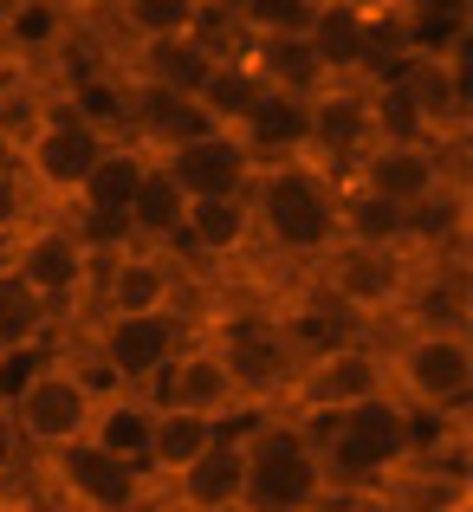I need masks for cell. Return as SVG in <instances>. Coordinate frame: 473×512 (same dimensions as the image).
Returning a JSON list of instances; mask_svg holds the SVG:
<instances>
[{
  "label": "cell",
  "instance_id": "obj_13",
  "mask_svg": "<svg viewBox=\"0 0 473 512\" xmlns=\"http://www.w3.org/2000/svg\"><path fill=\"white\" fill-rule=\"evenodd\" d=\"M150 409H182V415H208V422L234 428V422H253L247 396H240L234 370H227V357L214 350V338L195 325V338L175 350V363L150 383Z\"/></svg>",
  "mask_w": 473,
  "mask_h": 512
},
{
  "label": "cell",
  "instance_id": "obj_17",
  "mask_svg": "<svg viewBox=\"0 0 473 512\" xmlns=\"http://www.w3.org/2000/svg\"><path fill=\"white\" fill-rule=\"evenodd\" d=\"M221 59H227V52H214L208 39L188 26V33H169V39H130V46L117 52V78H130V85H162V91L195 98Z\"/></svg>",
  "mask_w": 473,
  "mask_h": 512
},
{
  "label": "cell",
  "instance_id": "obj_15",
  "mask_svg": "<svg viewBox=\"0 0 473 512\" xmlns=\"http://www.w3.org/2000/svg\"><path fill=\"white\" fill-rule=\"evenodd\" d=\"M91 20L98 13L72 7V0H7L0 7V65L46 78L52 65L72 59V46L91 33Z\"/></svg>",
  "mask_w": 473,
  "mask_h": 512
},
{
  "label": "cell",
  "instance_id": "obj_10",
  "mask_svg": "<svg viewBox=\"0 0 473 512\" xmlns=\"http://www.w3.org/2000/svg\"><path fill=\"white\" fill-rule=\"evenodd\" d=\"M201 331H208L214 350L227 357V370H234L247 409H253V415H273L279 396H286V383H292V370H299V357H292L279 318L260 312V305H240V312L201 318Z\"/></svg>",
  "mask_w": 473,
  "mask_h": 512
},
{
  "label": "cell",
  "instance_id": "obj_24",
  "mask_svg": "<svg viewBox=\"0 0 473 512\" xmlns=\"http://www.w3.org/2000/svg\"><path fill=\"white\" fill-rule=\"evenodd\" d=\"M52 312L33 299V292L13 279V266L0 260V363H13V357H39L52 338Z\"/></svg>",
  "mask_w": 473,
  "mask_h": 512
},
{
  "label": "cell",
  "instance_id": "obj_18",
  "mask_svg": "<svg viewBox=\"0 0 473 512\" xmlns=\"http://www.w3.org/2000/svg\"><path fill=\"white\" fill-rule=\"evenodd\" d=\"M240 428V422H234ZM227 428L221 422H208V415H182V409H156L150 415V441H143V487H156L169 493L175 480L188 474V467H201L214 454V441H221Z\"/></svg>",
  "mask_w": 473,
  "mask_h": 512
},
{
  "label": "cell",
  "instance_id": "obj_9",
  "mask_svg": "<svg viewBox=\"0 0 473 512\" xmlns=\"http://www.w3.org/2000/svg\"><path fill=\"white\" fill-rule=\"evenodd\" d=\"M0 260H7L13 279L52 312V325H65V318H78V312L91 318V279H98V260L78 247V234L65 227V214H39Z\"/></svg>",
  "mask_w": 473,
  "mask_h": 512
},
{
  "label": "cell",
  "instance_id": "obj_2",
  "mask_svg": "<svg viewBox=\"0 0 473 512\" xmlns=\"http://www.w3.org/2000/svg\"><path fill=\"white\" fill-rule=\"evenodd\" d=\"M337 175L318 156L299 163H266L253 175V234L292 266H318L337 247Z\"/></svg>",
  "mask_w": 473,
  "mask_h": 512
},
{
  "label": "cell",
  "instance_id": "obj_21",
  "mask_svg": "<svg viewBox=\"0 0 473 512\" xmlns=\"http://www.w3.org/2000/svg\"><path fill=\"white\" fill-rule=\"evenodd\" d=\"M182 221H188V195L169 182V169H162V163H143V182H137V195H130V208H124L130 247L175 253V240H182Z\"/></svg>",
  "mask_w": 473,
  "mask_h": 512
},
{
  "label": "cell",
  "instance_id": "obj_8",
  "mask_svg": "<svg viewBox=\"0 0 473 512\" xmlns=\"http://www.w3.org/2000/svg\"><path fill=\"white\" fill-rule=\"evenodd\" d=\"M389 396V363H383V338H337L331 350H318V357H305L299 370H292L286 396H279L273 415H286V422L299 428H318L331 422V415L357 409V402H376Z\"/></svg>",
  "mask_w": 473,
  "mask_h": 512
},
{
  "label": "cell",
  "instance_id": "obj_3",
  "mask_svg": "<svg viewBox=\"0 0 473 512\" xmlns=\"http://www.w3.org/2000/svg\"><path fill=\"white\" fill-rule=\"evenodd\" d=\"M240 512H324L331 506V480H324L312 428L286 422V415H253L240 422Z\"/></svg>",
  "mask_w": 473,
  "mask_h": 512
},
{
  "label": "cell",
  "instance_id": "obj_7",
  "mask_svg": "<svg viewBox=\"0 0 473 512\" xmlns=\"http://www.w3.org/2000/svg\"><path fill=\"white\" fill-rule=\"evenodd\" d=\"M201 312H143V318H85V350L78 357L98 370L104 389L117 396H150V383L175 363V350L195 338Z\"/></svg>",
  "mask_w": 473,
  "mask_h": 512
},
{
  "label": "cell",
  "instance_id": "obj_26",
  "mask_svg": "<svg viewBox=\"0 0 473 512\" xmlns=\"http://www.w3.org/2000/svg\"><path fill=\"white\" fill-rule=\"evenodd\" d=\"M39 214H46V208H39V195H33V182L20 175V163H0V253L26 234Z\"/></svg>",
  "mask_w": 473,
  "mask_h": 512
},
{
  "label": "cell",
  "instance_id": "obj_27",
  "mask_svg": "<svg viewBox=\"0 0 473 512\" xmlns=\"http://www.w3.org/2000/svg\"><path fill=\"white\" fill-rule=\"evenodd\" d=\"M26 467V448H20V435H13V422H7V409H0V487H7L13 474Z\"/></svg>",
  "mask_w": 473,
  "mask_h": 512
},
{
  "label": "cell",
  "instance_id": "obj_19",
  "mask_svg": "<svg viewBox=\"0 0 473 512\" xmlns=\"http://www.w3.org/2000/svg\"><path fill=\"white\" fill-rule=\"evenodd\" d=\"M260 247L253 234V201H188V221H182V240L175 253L195 266H234Z\"/></svg>",
  "mask_w": 473,
  "mask_h": 512
},
{
  "label": "cell",
  "instance_id": "obj_16",
  "mask_svg": "<svg viewBox=\"0 0 473 512\" xmlns=\"http://www.w3.org/2000/svg\"><path fill=\"white\" fill-rule=\"evenodd\" d=\"M162 169H169V182L182 188L188 201H247L253 175H260V163L247 156V143H240L234 130H201L195 143L162 156Z\"/></svg>",
  "mask_w": 473,
  "mask_h": 512
},
{
  "label": "cell",
  "instance_id": "obj_1",
  "mask_svg": "<svg viewBox=\"0 0 473 512\" xmlns=\"http://www.w3.org/2000/svg\"><path fill=\"white\" fill-rule=\"evenodd\" d=\"M104 396H111V389L98 383V370H91L78 350H39L7 383L0 409H7L26 461H46V454H59V448H72V441L91 435Z\"/></svg>",
  "mask_w": 473,
  "mask_h": 512
},
{
  "label": "cell",
  "instance_id": "obj_6",
  "mask_svg": "<svg viewBox=\"0 0 473 512\" xmlns=\"http://www.w3.org/2000/svg\"><path fill=\"white\" fill-rule=\"evenodd\" d=\"M312 441H318L324 480H331V500L344 487L370 493L383 480L409 474V409L396 396H376V402H357V409L331 415V422L312 428Z\"/></svg>",
  "mask_w": 473,
  "mask_h": 512
},
{
  "label": "cell",
  "instance_id": "obj_5",
  "mask_svg": "<svg viewBox=\"0 0 473 512\" xmlns=\"http://www.w3.org/2000/svg\"><path fill=\"white\" fill-rule=\"evenodd\" d=\"M383 363H389V396L409 415L461 422L473 402V331H383Z\"/></svg>",
  "mask_w": 473,
  "mask_h": 512
},
{
  "label": "cell",
  "instance_id": "obj_12",
  "mask_svg": "<svg viewBox=\"0 0 473 512\" xmlns=\"http://www.w3.org/2000/svg\"><path fill=\"white\" fill-rule=\"evenodd\" d=\"M143 312H188V273L175 253L117 247L98 260L91 279V318H143Z\"/></svg>",
  "mask_w": 473,
  "mask_h": 512
},
{
  "label": "cell",
  "instance_id": "obj_14",
  "mask_svg": "<svg viewBox=\"0 0 473 512\" xmlns=\"http://www.w3.org/2000/svg\"><path fill=\"white\" fill-rule=\"evenodd\" d=\"M33 474L52 480V493L72 512H143L150 506L143 474L130 461H117V454H104L98 441H72V448L46 454V461H33Z\"/></svg>",
  "mask_w": 473,
  "mask_h": 512
},
{
  "label": "cell",
  "instance_id": "obj_20",
  "mask_svg": "<svg viewBox=\"0 0 473 512\" xmlns=\"http://www.w3.org/2000/svg\"><path fill=\"white\" fill-rule=\"evenodd\" d=\"M305 104H312V98L260 91V104L247 111V124L234 130L260 169H266V163H299V156H312V111H305Z\"/></svg>",
  "mask_w": 473,
  "mask_h": 512
},
{
  "label": "cell",
  "instance_id": "obj_25",
  "mask_svg": "<svg viewBox=\"0 0 473 512\" xmlns=\"http://www.w3.org/2000/svg\"><path fill=\"white\" fill-rule=\"evenodd\" d=\"M260 91L266 85H260V72L247 65V52H227V59L208 72V85L195 91V104H201V117H208L214 130H240L247 111L260 104Z\"/></svg>",
  "mask_w": 473,
  "mask_h": 512
},
{
  "label": "cell",
  "instance_id": "obj_4",
  "mask_svg": "<svg viewBox=\"0 0 473 512\" xmlns=\"http://www.w3.org/2000/svg\"><path fill=\"white\" fill-rule=\"evenodd\" d=\"M117 143V111L91 104L85 91H59L46 111V124L33 130V143L20 150V175L33 182L39 208L59 214L72 208V195L85 188V175L98 169V156Z\"/></svg>",
  "mask_w": 473,
  "mask_h": 512
},
{
  "label": "cell",
  "instance_id": "obj_22",
  "mask_svg": "<svg viewBox=\"0 0 473 512\" xmlns=\"http://www.w3.org/2000/svg\"><path fill=\"white\" fill-rule=\"evenodd\" d=\"M240 487H247V474H240V428H227L208 461L188 467L169 487V500L175 512H240Z\"/></svg>",
  "mask_w": 473,
  "mask_h": 512
},
{
  "label": "cell",
  "instance_id": "obj_23",
  "mask_svg": "<svg viewBox=\"0 0 473 512\" xmlns=\"http://www.w3.org/2000/svg\"><path fill=\"white\" fill-rule=\"evenodd\" d=\"M143 163H150V156H143L137 143H124V137H117L111 150L98 156V169L85 175V188L72 195V214H98V221H124L130 195H137V182H143ZM59 214H65V208H59Z\"/></svg>",
  "mask_w": 473,
  "mask_h": 512
},
{
  "label": "cell",
  "instance_id": "obj_28",
  "mask_svg": "<svg viewBox=\"0 0 473 512\" xmlns=\"http://www.w3.org/2000/svg\"><path fill=\"white\" fill-rule=\"evenodd\" d=\"M0 512H26V506H20V500H7V493H0Z\"/></svg>",
  "mask_w": 473,
  "mask_h": 512
},
{
  "label": "cell",
  "instance_id": "obj_11",
  "mask_svg": "<svg viewBox=\"0 0 473 512\" xmlns=\"http://www.w3.org/2000/svg\"><path fill=\"white\" fill-rule=\"evenodd\" d=\"M337 182L357 188V195L389 201V208H402V214H415V208H428L448 182H467V156H448V150H435V143H389V137H376Z\"/></svg>",
  "mask_w": 473,
  "mask_h": 512
}]
</instances>
